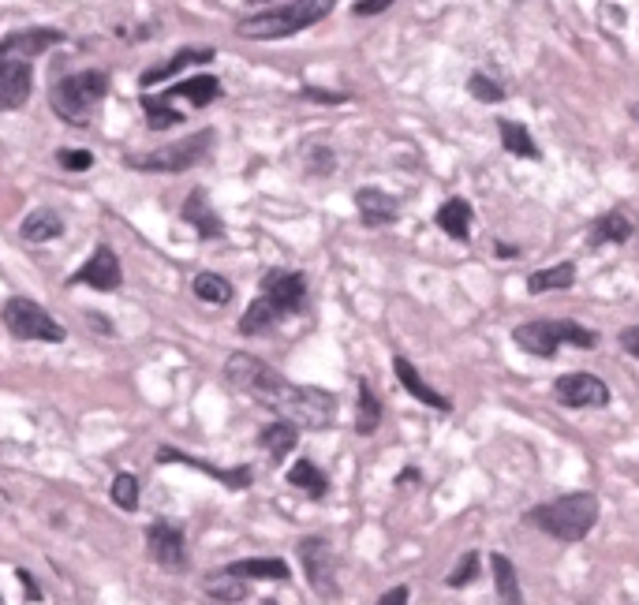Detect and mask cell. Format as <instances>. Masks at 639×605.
Returning a JSON list of instances; mask_svg holds the SVG:
<instances>
[{
    "label": "cell",
    "instance_id": "16",
    "mask_svg": "<svg viewBox=\"0 0 639 605\" xmlns=\"http://www.w3.org/2000/svg\"><path fill=\"white\" fill-rule=\"evenodd\" d=\"M64 42V34L53 27H30V30H15L8 34L4 42H0V60L8 57H38L45 49H53V45Z\"/></svg>",
    "mask_w": 639,
    "mask_h": 605
},
{
    "label": "cell",
    "instance_id": "20",
    "mask_svg": "<svg viewBox=\"0 0 639 605\" xmlns=\"http://www.w3.org/2000/svg\"><path fill=\"white\" fill-rule=\"evenodd\" d=\"M284 318H288V310L277 299L266 296V292H258V299H251V307L243 310L240 333L243 337H262V333H270L273 325L284 322Z\"/></svg>",
    "mask_w": 639,
    "mask_h": 605
},
{
    "label": "cell",
    "instance_id": "35",
    "mask_svg": "<svg viewBox=\"0 0 639 605\" xmlns=\"http://www.w3.org/2000/svg\"><path fill=\"white\" fill-rule=\"evenodd\" d=\"M109 497H113L116 508L135 512V508H139V479H135V475H128V471H120V475L113 479V490H109Z\"/></svg>",
    "mask_w": 639,
    "mask_h": 605
},
{
    "label": "cell",
    "instance_id": "28",
    "mask_svg": "<svg viewBox=\"0 0 639 605\" xmlns=\"http://www.w3.org/2000/svg\"><path fill=\"white\" fill-rule=\"evenodd\" d=\"M497 135H501V146L512 157H527V161H539L542 157L539 142L531 139V131L524 124H516V120H497Z\"/></svg>",
    "mask_w": 639,
    "mask_h": 605
},
{
    "label": "cell",
    "instance_id": "42",
    "mask_svg": "<svg viewBox=\"0 0 639 605\" xmlns=\"http://www.w3.org/2000/svg\"><path fill=\"white\" fill-rule=\"evenodd\" d=\"M621 348H625L632 359H639V325H628V329H621Z\"/></svg>",
    "mask_w": 639,
    "mask_h": 605
},
{
    "label": "cell",
    "instance_id": "4",
    "mask_svg": "<svg viewBox=\"0 0 639 605\" xmlns=\"http://www.w3.org/2000/svg\"><path fill=\"white\" fill-rule=\"evenodd\" d=\"M512 344L520 352L535 355V359H554L565 344L591 352L598 344V333L580 322H572V318H535V322H524L512 329Z\"/></svg>",
    "mask_w": 639,
    "mask_h": 605
},
{
    "label": "cell",
    "instance_id": "10",
    "mask_svg": "<svg viewBox=\"0 0 639 605\" xmlns=\"http://www.w3.org/2000/svg\"><path fill=\"white\" fill-rule=\"evenodd\" d=\"M299 564H303L307 583H311L314 591L326 594V598L337 594V557H333L326 538H318V535L303 538V542H299Z\"/></svg>",
    "mask_w": 639,
    "mask_h": 605
},
{
    "label": "cell",
    "instance_id": "14",
    "mask_svg": "<svg viewBox=\"0 0 639 605\" xmlns=\"http://www.w3.org/2000/svg\"><path fill=\"white\" fill-rule=\"evenodd\" d=\"M355 210L367 228H385L400 217V202L382 187H359L355 191Z\"/></svg>",
    "mask_w": 639,
    "mask_h": 605
},
{
    "label": "cell",
    "instance_id": "18",
    "mask_svg": "<svg viewBox=\"0 0 639 605\" xmlns=\"http://www.w3.org/2000/svg\"><path fill=\"white\" fill-rule=\"evenodd\" d=\"M393 374H397V381L415 396V400H419V404H426V408H434V411H453V400H449V396H441L434 385H426L423 374L412 366V359L397 355V359H393Z\"/></svg>",
    "mask_w": 639,
    "mask_h": 605
},
{
    "label": "cell",
    "instance_id": "32",
    "mask_svg": "<svg viewBox=\"0 0 639 605\" xmlns=\"http://www.w3.org/2000/svg\"><path fill=\"white\" fill-rule=\"evenodd\" d=\"M288 482L296 486V490H303L307 497H314V501H322L329 493V479L322 475V467L311 464V460H299V464H292V471H288Z\"/></svg>",
    "mask_w": 639,
    "mask_h": 605
},
{
    "label": "cell",
    "instance_id": "49",
    "mask_svg": "<svg viewBox=\"0 0 639 605\" xmlns=\"http://www.w3.org/2000/svg\"><path fill=\"white\" fill-rule=\"evenodd\" d=\"M266 605H277V602H266Z\"/></svg>",
    "mask_w": 639,
    "mask_h": 605
},
{
    "label": "cell",
    "instance_id": "24",
    "mask_svg": "<svg viewBox=\"0 0 639 605\" xmlns=\"http://www.w3.org/2000/svg\"><path fill=\"white\" fill-rule=\"evenodd\" d=\"M19 236L27 243H53L64 236V217L57 210H34L23 217L19 225Z\"/></svg>",
    "mask_w": 639,
    "mask_h": 605
},
{
    "label": "cell",
    "instance_id": "43",
    "mask_svg": "<svg viewBox=\"0 0 639 605\" xmlns=\"http://www.w3.org/2000/svg\"><path fill=\"white\" fill-rule=\"evenodd\" d=\"M408 598H412L408 587H393V591H385L374 605H408Z\"/></svg>",
    "mask_w": 639,
    "mask_h": 605
},
{
    "label": "cell",
    "instance_id": "44",
    "mask_svg": "<svg viewBox=\"0 0 639 605\" xmlns=\"http://www.w3.org/2000/svg\"><path fill=\"white\" fill-rule=\"evenodd\" d=\"M15 576H19V583L27 587V598H30V602H42V591H38V583H34V579H30L27 572H23V568H19Z\"/></svg>",
    "mask_w": 639,
    "mask_h": 605
},
{
    "label": "cell",
    "instance_id": "33",
    "mask_svg": "<svg viewBox=\"0 0 639 605\" xmlns=\"http://www.w3.org/2000/svg\"><path fill=\"white\" fill-rule=\"evenodd\" d=\"M191 288H195V296H199L202 303H210V307H225V303H232V296H236L232 281L221 277V273H199Z\"/></svg>",
    "mask_w": 639,
    "mask_h": 605
},
{
    "label": "cell",
    "instance_id": "11",
    "mask_svg": "<svg viewBox=\"0 0 639 605\" xmlns=\"http://www.w3.org/2000/svg\"><path fill=\"white\" fill-rule=\"evenodd\" d=\"M71 284H90L94 292H116V288L124 284V273H120V258H116L113 247H109V243H98L94 254L71 273Z\"/></svg>",
    "mask_w": 639,
    "mask_h": 605
},
{
    "label": "cell",
    "instance_id": "25",
    "mask_svg": "<svg viewBox=\"0 0 639 605\" xmlns=\"http://www.w3.org/2000/svg\"><path fill=\"white\" fill-rule=\"evenodd\" d=\"M572 284H576V266L572 262H557V266L535 269L527 277V292L531 296H546V292H565Z\"/></svg>",
    "mask_w": 639,
    "mask_h": 605
},
{
    "label": "cell",
    "instance_id": "17",
    "mask_svg": "<svg viewBox=\"0 0 639 605\" xmlns=\"http://www.w3.org/2000/svg\"><path fill=\"white\" fill-rule=\"evenodd\" d=\"M157 464H184V467H195L202 475H210V479L225 482L228 490H247L251 486V467H236V471H225V467H213L206 460H195V456H187V452H176V449H165L157 452Z\"/></svg>",
    "mask_w": 639,
    "mask_h": 605
},
{
    "label": "cell",
    "instance_id": "48",
    "mask_svg": "<svg viewBox=\"0 0 639 605\" xmlns=\"http://www.w3.org/2000/svg\"><path fill=\"white\" fill-rule=\"evenodd\" d=\"M251 4H262V0H251Z\"/></svg>",
    "mask_w": 639,
    "mask_h": 605
},
{
    "label": "cell",
    "instance_id": "6",
    "mask_svg": "<svg viewBox=\"0 0 639 605\" xmlns=\"http://www.w3.org/2000/svg\"><path fill=\"white\" fill-rule=\"evenodd\" d=\"M4 325L15 340H42V344H64L68 340V329L30 296H12L4 303Z\"/></svg>",
    "mask_w": 639,
    "mask_h": 605
},
{
    "label": "cell",
    "instance_id": "34",
    "mask_svg": "<svg viewBox=\"0 0 639 605\" xmlns=\"http://www.w3.org/2000/svg\"><path fill=\"white\" fill-rule=\"evenodd\" d=\"M142 113H146V124L154 127V131H169V127L184 124V113L172 109V101L165 98V94H161V98L146 94V98H142Z\"/></svg>",
    "mask_w": 639,
    "mask_h": 605
},
{
    "label": "cell",
    "instance_id": "26",
    "mask_svg": "<svg viewBox=\"0 0 639 605\" xmlns=\"http://www.w3.org/2000/svg\"><path fill=\"white\" fill-rule=\"evenodd\" d=\"M232 576H240V579H288L292 576V568L281 561V557H247V561H232L225 564Z\"/></svg>",
    "mask_w": 639,
    "mask_h": 605
},
{
    "label": "cell",
    "instance_id": "3",
    "mask_svg": "<svg viewBox=\"0 0 639 605\" xmlns=\"http://www.w3.org/2000/svg\"><path fill=\"white\" fill-rule=\"evenodd\" d=\"M333 8H337V0H288L281 8H266V12L240 19L236 34L247 42H281V38H292L299 30L322 23Z\"/></svg>",
    "mask_w": 639,
    "mask_h": 605
},
{
    "label": "cell",
    "instance_id": "5",
    "mask_svg": "<svg viewBox=\"0 0 639 605\" xmlns=\"http://www.w3.org/2000/svg\"><path fill=\"white\" fill-rule=\"evenodd\" d=\"M109 94V75L105 71H75L53 83L49 90V105L53 113L71 127H86L98 116V105Z\"/></svg>",
    "mask_w": 639,
    "mask_h": 605
},
{
    "label": "cell",
    "instance_id": "2",
    "mask_svg": "<svg viewBox=\"0 0 639 605\" xmlns=\"http://www.w3.org/2000/svg\"><path fill=\"white\" fill-rule=\"evenodd\" d=\"M524 520L531 527H539L542 535L557 538V542H583L598 523V497L591 490L565 493V497H554L546 505L527 508Z\"/></svg>",
    "mask_w": 639,
    "mask_h": 605
},
{
    "label": "cell",
    "instance_id": "8",
    "mask_svg": "<svg viewBox=\"0 0 639 605\" xmlns=\"http://www.w3.org/2000/svg\"><path fill=\"white\" fill-rule=\"evenodd\" d=\"M554 400L561 408H606L610 404V385L598 374L572 370V374H561L554 381Z\"/></svg>",
    "mask_w": 639,
    "mask_h": 605
},
{
    "label": "cell",
    "instance_id": "23",
    "mask_svg": "<svg viewBox=\"0 0 639 605\" xmlns=\"http://www.w3.org/2000/svg\"><path fill=\"white\" fill-rule=\"evenodd\" d=\"M165 98L176 101V98H187L195 109H206V105H213V101L221 98V79L217 75H191V79H184V83H176L165 90Z\"/></svg>",
    "mask_w": 639,
    "mask_h": 605
},
{
    "label": "cell",
    "instance_id": "40",
    "mask_svg": "<svg viewBox=\"0 0 639 605\" xmlns=\"http://www.w3.org/2000/svg\"><path fill=\"white\" fill-rule=\"evenodd\" d=\"M333 165H337V161H333V154H329V150H322V146H318V150H311V172L326 176V172H333Z\"/></svg>",
    "mask_w": 639,
    "mask_h": 605
},
{
    "label": "cell",
    "instance_id": "45",
    "mask_svg": "<svg viewBox=\"0 0 639 605\" xmlns=\"http://www.w3.org/2000/svg\"><path fill=\"white\" fill-rule=\"evenodd\" d=\"M419 479V471H415V467H408V471H400L397 475V486H404V482H415Z\"/></svg>",
    "mask_w": 639,
    "mask_h": 605
},
{
    "label": "cell",
    "instance_id": "37",
    "mask_svg": "<svg viewBox=\"0 0 639 605\" xmlns=\"http://www.w3.org/2000/svg\"><path fill=\"white\" fill-rule=\"evenodd\" d=\"M475 576H479V553L475 549H468L460 561H456V568L445 576V587H453V591H460V587H468V583H475Z\"/></svg>",
    "mask_w": 639,
    "mask_h": 605
},
{
    "label": "cell",
    "instance_id": "29",
    "mask_svg": "<svg viewBox=\"0 0 639 605\" xmlns=\"http://www.w3.org/2000/svg\"><path fill=\"white\" fill-rule=\"evenodd\" d=\"M206 594L210 598H217V602H225V605H236V602H247L251 598V587H247V579L240 576H232L228 568H221V572H213V576H206Z\"/></svg>",
    "mask_w": 639,
    "mask_h": 605
},
{
    "label": "cell",
    "instance_id": "1",
    "mask_svg": "<svg viewBox=\"0 0 639 605\" xmlns=\"http://www.w3.org/2000/svg\"><path fill=\"white\" fill-rule=\"evenodd\" d=\"M225 378L232 389L255 396L258 404H266L281 419L296 423L299 430H326L337 415V396L333 393L314 389V385H296V381L284 378L281 370H273V366H266L247 352L228 355Z\"/></svg>",
    "mask_w": 639,
    "mask_h": 605
},
{
    "label": "cell",
    "instance_id": "39",
    "mask_svg": "<svg viewBox=\"0 0 639 605\" xmlns=\"http://www.w3.org/2000/svg\"><path fill=\"white\" fill-rule=\"evenodd\" d=\"M397 0H355L352 12L359 15V19H367V15H382L385 8H393Z\"/></svg>",
    "mask_w": 639,
    "mask_h": 605
},
{
    "label": "cell",
    "instance_id": "46",
    "mask_svg": "<svg viewBox=\"0 0 639 605\" xmlns=\"http://www.w3.org/2000/svg\"><path fill=\"white\" fill-rule=\"evenodd\" d=\"M494 251L501 254V258H516V254H520V251H516V247H509V243H497Z\"/></svg>",
    "mask_w": 639,
    "mask_h": 605
},
{
    "label": "cell",
    "instance_id": "41",
    "mask_svg": "<svg viewBox=\"0 0 639 605\" xmlns=\"http://www.w3.org/2000/svg\"><path fill=\"white\" fill-rule=\"evenodd\" d=\"M303 98L322 101V105H344V101H348V94H329V90H311V86H307V90H303Z\"/></svg>",
    "mask_w": 639,
    "mask_h": 605
},
{
    "label": "cell",
    "instance_id": "38",
    "mask_svg": "<svg viewBox=\"0 0 639 605\" xmlns=\"http://www.w3.org/2000/svg\"><path fill=\"white\" fill-rule=\"evenodd\" d=\"M57 165L64 172H86L94 169V154L90 150H57Z\"/></svg>",
    "mask_w": 639,
    "mask_h": 605
},
{
    "label": "cell",
    "instance_id": "21",
    "mask_svg": "<svg viewBox=\"0 0 639 605\" xmlns=\"http://www.w3.org/2000/svg\"><path fill=\"white\" fill-rule=\"evenodd\" d=\"M434 221H438V228L445 232V236H449V240L468 243L475 210H471L468 198H445V202L438 206V213H434Z\"/></svg>",
    "mask_w": 639,
    "mask_h": 605
},
{
    "label": "cell",
    "instance_id": "31",
    "mask_svg": "<svg viewBox=\"0 0 639 605\" xmlns=\"http://www.w3.org/2000/svg\"><path fill=\"white\" fill-rule=\"evenodd\" d=\"M382 426V400L374 396L370 381H359V411H355V434L370 437Z\"/></svg>",
    "mask_w": 639,
    "mask_h": 605
},
{
    "label": "cell",
    "instance_id": "47",
    "mask_svg": "<svg viewBox=\"0 0 639 605\" xmlns=\"http://www.w3.org/2000/svg\"><path fill=\"white\" fill-rule=\"evenodd\" d=\"M632 120H636V124H639V101H636V105H632Z\"/></svg>",
    "mask_w": 639,
    "mask_h": 605
},
{
    "label": "cell",
    "instance_id": "12",
    "mask_svg": "<svg viewBox=\"0 0 639 605\" xmlns=\"http://www.w3.org/2000/svg\"><path fill=\"white\" fill-rule=\"evenodd\" d=\"M34 90V71L23 57L0 60V113H15L30 101Z\"/></svg>",
    "mask_w": 639,
    "mask_h": 605
},
{
    "label": "cell",
    "instance_id": "7",
    "mask_svg": "<svg viewBox=\"0 0 639 605\" xmlns=\"http://www.w3.org/2000/svg\"><path fill=\"white\" fill-rule=\"evenodd\" d=\"M213 139H217L213 131H195V135H187V139L161 146V150H154V154L131 157V169H139V172H187V169H195L199 161L210 157Z\"/></svg>",
    "mask_w": 639,
    "mask_h": 605
},
{
    "label": "cell",
    "instance_id": "19",
    "mask_svg": "<svg viewBox=\"0 0 639 605\" xmlns=\"http://www.w3.org/2000/svg\"><path fill=\"white\" fill-rule=\"evenodd\" d=\"M180 217H184L191 228H199L202 240H221V236H225V221H221V217L210 210V198H206V191H202V187H195V191L187 195Z\"/></svg>",
    "mask_w": 639,
    "mask_h": 605
},
{
    "label": "cell",
    "instance_id": "22",
    "mask_svg": "<svg viewBox=\"0 0 639 605\" xmlns=\"http://www.w3.org/2000/svg\"><path fill=\"white\" fill-rule=\"evenodd\" d=\"M490 576H494L497 605H524V587L516 576V564L505 553H490Z\"/></svg>",
    "mask_w": 639,
    "mask_h": 605
},
{
    "label": "cell",
    "instance_id": "15",
    "mask_svg": "<svg viewBox=\"0 0 639 605\" xmlns=\"http://www.w3.org/2000/svg\"><path fill=\"white\" fill-rule=\"evenodd\" d=\"M213 57H217V49H213V45H187V49H180V53H172L165 64L142 71L139 86L142 90H150V86L165 83V79H172V75H180V71L191 68V64H210Z\"/></svg>",
    "mask_w": 639,
    "mask_h": 605
},
{
    "label": "cell",
    "instance_id": "27",
    "mask_svg": "<svg viewBox=\"0 0 639 605\" xmlns=\"http://www.w3.org/2000/svg\"><path fill=\"white\" fill-rule=\"evenodd\" d=\"M296 441H299V426L288 423V419H277V423H270L262 434H258V445L266 449L270 460H284L288 452L296 449Z\"/></svg>",
    "mask_w": 639,
    "mask_h": 605
},
{
    "label": "cell",
    "instance_id": "13",
    "mask_svg": "<svg viewBox=\"0 0 639 605\" xmlns=\"http://www.w3.org/2000/svg\"><path fill=\"white\" fill-rule=\"evenodd\" d=\"M258 288L270 299H277V303L288 310V318H292L296 310H303V303H307V277H303V273H292V269H270Z\"/></svg>",
    "mask_w": 639,
    "mask_h": 605
},
{
    "label": "cell",
    "instance_id": "30",
    "mask_svg": "<svg viewBox=\"0 0 639 605\" xmlns=\"http://www.w3.org/2000/svg\"><path fill=\"white\" fill-rule=\"evenodd\" d=\"M632 221L625 213H606L591 225V247H606V243H628L632 240Z\"/></svg>",
    "mask_w": 639,
    "mask_h": 605
},
{
    "label": "cell",
    "instance_id": "9",
    "mask_svg": "<svg viewBox=\"0 0 639 605\" xmlns=\"http://www.w3.org/2000/svg\"><path fill=\"white\" fill-rule=\"evenodd\" d=\"M146 553L157 568L165 572H184L187 568V538L184 527H176L169 520H157L146 527Z\"/></svg>",
    "mask_w": 639,
    "mask_h": 605
},
{
    "label": "cell",
    "instance_id": "36",
    "mask_svg": "<svg viewBox=\"0 0 639 605\" xmlns=\"http://www.w3.org/2000/svg\"><path fill=\"white\" fill-rule=\"evenodd\" d=\"M468 94L475 101H483V105H497V101H505V86L494 83L486 71H471L468 79Z\"/></svg>",
    "mask_w": 639,
    "mask_h": 605
}]
</instances>
